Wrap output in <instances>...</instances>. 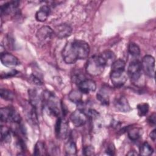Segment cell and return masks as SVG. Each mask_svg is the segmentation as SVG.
<instances>
[{
	"label": "cell",
	"mask_w": 156,
	"mask_h": 156,
	"mask_svg": "<svg viewBox=\"0 0 156 156\" xmlns=\"http://www.w3.org/2000/svg\"><path fill=\"white\" fill-rule=\"evenodd\" d=\"M90 52L89 44L83 40H75L68 42L64 46L62 55L63 60L67 64H74L78 60L88 58Z\"/></svg>",
	"instance_id": "6da1fadb"
},
{
	"label": "cell",
	"mask_w": 156,
	"mask_h": 156,
	"mask_svg": "<svg viewBox=\"0 0 156 156\" xmlns=\"http://www.w3.org/2000/svg\"><path fill=\"white\" fill-rule=\"evenodd\" d=\"M106 66V63L101 55H94L88 60L85 69L89 75L98 76L104 72Z\"/></svg>",
	"instance_id": "7a4b0ae2"
},
{
	"label": "cell",
	"mask_w": 156,
	"mask_h": 156,
	"mask_svg": "<svg viewBox=\"0 0 156 156\" xmlns=\"http://www.w3.org/2000/svg\"><path fill=\"white\" fill-rule=\"evenodd\" d=\"M41 97L43 107L47 108L50 114L54 116L58 117L60 114L59 102L54 93L48 90H46L43 93Z\"/></svg>",
	"instance_id": "3957f363"
},
{
	"label": "cell",
	"mask_w": 156,
	"mask_h": 156,
	"mask_svg": "<svg viewBox=\"0 0 156 156\" xmlns=\"http://www.w3.org/2000/svg\"><path fill=\"white\" fill-rule=\"evenodd\" d=\"M0 120L2 122L19 124L21 122L20 115L12 107H2L0 109Z\"/></svg>",
	"instance_id": "277c9868"
},
{
	"label": "cell",
	"mask_w": 156,
	"mask_h": 156,
	"mask_svg": "<svg viewBox=\"0 0 156 156\" xmlns=\"http://www.w3.org/2000/svg\"><path fill=\"white\" fill-rule=\"evenodd\" d=\"M141 63L138 60H134L129 63L127 68V75L131 80L137 81L141 76Z\"/></svg>",
	"instance_id": "5b68a950"
},
{
	"label": "cell",
	"mask_w": 156,
	"mask_h": 156,
	"mask_svg": "<svg viewBox=\"0 0 156 156\" xmlns=\"http://www.w3.org/2000/svg\"><path fill=\"white\" fill-rule=\"evenodd\" d=\"M141 63L142 70L149 77H155V59L151 55H145Z\"/></svg>",
	"instance_id": "8992f818"
},
{
	"label": "cell",
	"mask_w": 156,
	"mask_h": 156,
	"mask_svg": "<svg viewBox=\"0 0 156 156\" xmlns=\"http://www.w3.org/2000/svg\"><path fill=\"white\" fill-rule=\"evenodd\" d=\"M110 77L112 84L116 88L122 87L127 80L125 70L111 69Z\"/></svg>",
	"instance_id": "52a82bcc"
},
{
	"label": "cell",
	"mask_w": 156,
	"mask_h": 156,
	"mask_svg": "<svg viewBox=\"0 0 156 156\" xmlns=\"http://www.w3.org/2000/svg\"><path fill=\"white\" fill-rule=\"evenodd\" d=\"M69 125L68 122L61 117H58L55 126V133L58 138L65 139L68 135Z\"/></svg>",
	"instance_id": "ba28073f"
},
{
	"label": "cell",
	"mask_w": 156,
	"mask_h": 156,
	"mask_svg": "<svg viewBox=\"0 0 156 156\" xmlns=\"http://www.w3.org/2000/svg\"><path fill=\"white\" fill-rule=\"evenodd\" d=\"M69 118L74 126L76 127H81L87 122L88 116L83 110L77 109L70 115Z\"/></svg>",
	"instance_id": "9c48e42d"
},
{
	"label": "cell",
	"mask_w": 156,
	"mask_h": 156,
	"mask_svg": "<svg viewBox=\"0 0 156 156\" xmlns=\"http://www.w3.org/2000/svg\"><path fill=\"white\" fill-rule=\"evenodd\" d=\"M79 90L83 94H88L90 92H94L96 90V84L91 79H88L86 77L82 79L77 83Z\"/></svg>",
	"instance_id": "30bf717a"
},
{
	"label": "cell",
	"mask_w": 156,
	"mask_h": 156,
	"mask_svg": "<svg viewBox=\"0 0 156 156\" xmlns=\"http://www.w3.org/2000/svg\"><path fill=\"white\" fill-rule=\"evenodd\" d=\"M54 34L60 39L67 38L71 35L72 27L66 23H62L55 26L53 29Z\"/></svg>",
	"instance_id": "8fae6325"
},
{
	"label": "cell",
	"mask_w": 156,
	"mask_h": 156,
	"mask_svg": "<svg viewBox=\"0 0 156 156\" xmlns=\"http://www.w3.org/2000/svg\"><path fill=\"white\" fill-rule=\"evenodd\" d=\"M19 4V1H12L1 5L0 9L1 16L16 14L18 12Z\"/></svg>",
	"instance_id": "7c38bea8"
},
{
	"label": "cell",
	"mask_w": 156,
	"mask_h": 156,
	"mask_svg": "<svg viewBox=\"0 0 156 156\" xmlns=\"http://www.w3.org/2000/svg\"><path fill=\"white\" fill-rule=\"evenodd\" d=\"M0 60L3 65L9 68L15 67L20 63L16 57L9 52H1Z\"/></svg>",
	"instance_id": "4fadbf2b"
},
{
	"label": "cell",
	"mask_w": 156,
	"mask_h": 156,
	"mask_svg": "<svg viewBox=\"0 0 156 156\" xmlns=\"http://www.w3.org/2000/svg\"><path fill=\"white\" fill-rule=\"evenodd\" d=\"M29 103L37 110H40L43 107V103L41 96L38 95V92L35 89H30L29 90Z\"/></svg>",
	"instance_id": "5bb4252c"
},
{
	"label": "cell",
	"mask_w": 156,
	"mask_h": 156,
	"mask_svg": "<svg viewBox=\"0 0 156 156\" xmlns=\"http://www.w3.org/2000/svg\"><path fill=\"white\" fill-rule=\"evenodd\" d=\"M113 104L115 107L119 112L126 113L131 110V107L128 102V100L125 96L122 95H120L116 97L114 100Z\"/></svg>",
	"instance_id": "9a60e30c"
},
{
	"label": "cell",
	"mask_w": 156,
	"mask_h": 156,
	"mask_svg": "<svg viewBox=\"0 0 156 156\" xmlns=\"http://www.w3.org/2000/svg\"><path fill=\"white\" fill-rule=\"evenodd\" d=\"M54 34V30L51 27L48 26H43L37 30L36 36L40 41H46L51 39Z\"/></svg>",
	"instance_id": "2e32d148"
},
{
	"label": "cell",
	"mask_w": 156,
	"mask_h": 156,
	"mask_svg": "<svg viewBox=\"0 0 156 156\" xmlns=\"http://www.w3.org/2000/svg\"><path fill=\"white\" fill-rule=\"evenodd\" d=\"M26 118L29 122L34 126H37L38 124L37 110L29 102V104L26 106Z\"/></svg>",
	"instance_id": "e0dca14e"
},
{
	"label": "cell",
	"mask_w": 156,
	"mask_h": 156,
	"mask_svg": "<svg viewBox=\"0 0 156 156\" xmlns=\"http://www.w3.org/2000/svg\"><path fill=\"white\" fill-rule=\"evenodd\" d=\"M110 91L108 88L102 87L96 94L97 99L103 105H108L110 102Z\"/></svg>",
	"instance_id": "ac0fdd59"
},
{
	"label": "cell",
	"mask_w": 156,
	"mask_h": 156,
	"mask_svg": "<svg viewBox=\"0 0 156 156\" xmlns=\"http://www.w3.org/2000/svg\"><path fill=\"white\" fill-rule=\"evenodd\" d=\"M51 13V9L47 5H42L35 13V19L40 22L45 21Z\"/></svg>",
	"instance_id": "d6986e66"
},
{
	"label": "cell",
	"mask_w": 156,
	"mask_h": 156,
	"mask_svg": "<svg viewBox=\"0 0 156 156\" xmlns=\"http://www.w3.org/2000/svg\"><path fill=\"white\" fill-rule=\"evenodd\" d=\"M101 56L105 60L107 66L112 65L115 61L116 58V55L114 52L110 50H106L102 52L101 54Z\"/></svg>",
	"instance_id": "ffe728a7"
},
{
	"label": "cell",
	"mask_w": 156,
	"mask_h": 156,
	"mask_svg": "<svg viewBox=\"0 0 156 156\" xmlns=\"http://www.w3.org/2000/svg\"><path fill=\"white\" fill-rule=\"evenodd\" d=\"M65 153L68 155H74L77 154V147L75 142L69 139L65 145Z\"/></svg>",
	"instance_id": "44dd1931"
},
{
	"label": "cell",
	"mask_w": 156,
	"mask_h": 156,
	"mask_svg": "<svg viewBox=\"0 0 156 156\" xmlns=\"http://www.w3.org/2000/svg\"><path fill=\"white\" fill-rule=\"evenodd\" d=\"M45 143L43 141H38L36 143L34 149V155H44L47 153Z\"/></svg>",
	"instance_id": "7402d4cb"
},
{
	"label": "cell",
	"mask_w": 156,
	"mask_h": 156,
	"mask_svg": "<svg viewBox=\"0 0 156 156\" xmlns=\"http://www.w3.org/2000/svg\"><path fill=\"white\" fill-rule=\"evenodd\" d=\"M128 136L129 139L132 141H136L138 140L141 135V129L138 127H133V128H129L127 130Z\"/></svg>",
	"instance_id": "603a6c76"
},
{
	"label": "cell",
	"mask_w": 156,
	"mask_h": 156,
	"mask_svg": "<svg viewBox=\"0 0 156 156\" xmlns=\"http://www.w3.org/2000/svg\"><path fill=\"white\" fill-rule=\"evenodd\" d=\"M82 93L79 90H73L68 94V98L69 99L75 103V104H80L82 102Z\"/></svg>",
	"instance_id": "cb8c5ba5"
},
{
	"label": "cell",
	"mask_w": 156,
	"mask_h": 156,
	"mask_svg": "<svg viewBox=\"0 0 156 156\" xmlns=\"http://www.w3.org/2000/svg\"><path fill=\"white\" fill-rule=\"evenodd\" d=\"M140 155H144V156H148L151 155L154 152V149L152 147V146L147 142H144L140 147Z\"/></svg>",
	"instance_id": "d4e9b609"
},
{
	"label": "cell",
	"mask_w": 156,
	"mask_h": 156,
	"mask_svg": "<svg viewBox=\"0 0 156 156\" xmlns=\"http://www.w3.org/2000/svg\"><path fill=\"white\" fill-rule=\"evenodd\" d=\"M11 140V130L5 126H1V140L2 142L7 143Z\"/></svg>",
	"instance_id": "484cf974"
},
{
	"label": "cell",
	"mask_w": 156,
	"mask_h": 156,
	"mask_svg": "<svg viewBox=\"0 0 156 156\" xmlns=\"http://www.w3.org/2000/svg\"><path fill=\"white\" fill-rule=\"evenodd\" d=\"M128 52L133 57H138L140 55V48L135 43H130L128 45Z\"/></svg>",
	"instance_id": "4316f807"
},
{
	"label": "cell",
	"mask_w": 156,
	"mask_h": 156,
	"mask_svg": "<svg viewBox=\"0 0 156 156\" xmlns=\"http://www.w3.org/2000/svg\"><path fill=\"white\" fill-rule=\"evenodd\" d=\"M0 96L2 99L6 101H13L15 98V96L13 92L4 88H1Z\"/></svg>",
	"instance_id": "83f0119b"
},
{
	"label": "cell",
	"mask_w": 156,
	"mask_h": 156,
	"mask_svg": "<svg viewBox=\"0 0 156 156\" xmlns=\"http://www.w3.org/2000/svg\"><path fill=\"white\" fill-rule=\"evenodd\" d=\"M136 108L138 114L140 116H143L147 115L149 110V106L147 103H140L137 105Z\"/></svg>",
	"instance_id": "f1b7e54d"
},
{
	"label": "cell",
	"mask_w": 156,
	"mask_h": 156,
	"mask_svg": "<svg viewBox=\"0 0 156 156\" xmlns=\"http://www.w3.org/2000/svg\"><path fill=\"white\" fill-rule=\"evenodd\" d=\"M126 62L124 60L119 58L115 60V61L112 64V69L113 70H125Z\"/></svg>",
	"instance_id": "f546056e"
},
{
	"label": "cell",
	"mask_w": 156,
	"mask_h": 156,
	"mask_svg": "<svg viewBox=\"0 0 156 156\" xmlns=\"http://www.w3.org/2000/svg\"><path fill=\"white\" fill-rule=\"evenodd\" d=\"M83 154L87 156L93 155L94 154V147L91 145L86 146L83 148Z\"/></svg>",
	"instance_id": "4dcf8cb0"
},
{
	"label": "cell",
	"mask_w": 156,
	"mask_h": 156,
	"mask_svg": "<svg viewBox=\"0 0 156 156\" xmlns=\"http://www.w3.org/2000/svg\"><path fill=\"white\" fill-rule=\"evenodd\" d=\"M18 73V71H17L15 69H12L10 71L4 73H2L1 75V77L2 79L4 78H9V77H13L14 76H15L16 74H17Z\"/></svg>",
	"instance_id": "1f68e13d"
},
{
	"label": "cell",
	"mask_w": 156,
	"mask_h": 156,
	"mask_svg": "<svg viewBox=\"0 0 156 156\" xmlns=\"http://www.w3.org/2000/svg\"><path fill=\"white\" fill-rule=\"evenodd\" d=\"M106 153L109 155H113L115 154V147L112 143L109 144L107 147L106 149Z\"/></svg>",
	"instance_id": "d6a6232c"
},
{
	"label": "cell",
	"mask_w": 156,
	"mask_h": 156,
	"mask_svg": "<svg viewBox=\"0 0 156 156\" xmlns=\"http://www.w3.org/2000/svg\"><path fill=\"white\" fill-rule=\"evenodd\" d=\"M155 118H156L155 113H154L151 116H149V117L148 118V119H147L148 123L150 124L152 126H155Z\"/></svg>",
	"instance_id": "836d02e7"
},
{
	"label": "cell",
	"mask_w": 156,
	"mask_h": 156,
	"mask_svg": "<svg viewBox=\"0 0 156 156\" xmlns=\"http://www.w3.org/2000/svg\"><path fill=\"white\" fill-rule=\"evenodd\" d=\"M32 80H33V82H34L35 84H37V85H38L42 84V82L41 81V80L38 77H37L35 76H33L32 77Z\"/></svg>",
	"instance_id": "e575fe53"
},
{
	"label": "cell",
	"mask_w": 156,
	"mask_h": 156,
	"mask_svg": "<svg viewBox=\"0 0 156 156\" xmlns=\"http://www.w3.org/2000/svg\"><path fill=\"white\" fill-rule=\"evenodd\" d=\"M155 131L156 130L154 129L153 130L151 131V132L150 133L149 136L151 138V139L154 142L155 141V139H156V133H155Z\"/></svg>",
	"instance_id": "d590c367"
},
{
	"label": "cell",
	"mask_w": 156,
	"mask_h": 156,
	"mask_svg": "<svg viewBox=\"0 0 156 156\" xmlns=\"http://www.w3.org/2000/svg\"><path fill=\"white\" fill-rule=\"evenodd\" d=\"M127 155H138L135 151H129L127 154Z\"/></svg>",
	"instance_id": "8d00e7d4"
}]
</instances>
